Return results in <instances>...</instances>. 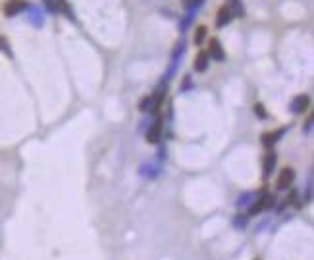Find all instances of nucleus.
Here are the masks:
<instances>
[{"instance_id":"14","label":"nucleus","mask_w":314,"mask_h":260,"mask_svg":"<svg viewBox=\"0 0 314 260\" xmlns=\"http://www.w3.org/2000/svg\"><path fill=\"white\" fill-rule=\"evenodd\" d=\"M43 2H45V6H47V8H49V10H51V12H58V6H56V0H43Z\"/></svg>"},{"instance_id":"6","label":"nucleus","mask_w":314,"mask_h":260,"mask_svg":"<svg viewBox=\"0 0 314 260\" xmlns=\"http://www.w3.org/2000/svg\"><path fill=\"white\" fill-rule=\"evenodd\" d=\"M285 133V129H279V131H274V133H264L262 135V143H264V147H274L276 143H278V139L281 137Z\"/></svg>"},{"instance_id":"7","label":"nucleus","mask_w":314,"mask_h":260,"mask_svg":"<svg viewBox=\"0 0 314 260\" xmlns=\"http://www.w3.org/2000/svg\"><path fill=\"white\" fill-rule=\"evenodd\" d=\"M160 133H162V121H160V120H157V121L151 125L149 133H147L149 143H158V141H160Z\"/></svg>"},{"instance_id":"15","label":"nucleus","mask_w":314,"mask_h":260,"mask_svg":"<svg viewBox=\"0 0 314 260\" xmlns=\"http://www.w3.org/2000/svg\"><path fill=\"white\" fill-rule=\"evenodd\" d=\"M0 49H2V51H6V52H8V43H6L4 39H0Z\"/></svg>"},{"instance_id":"9","label":"nucleus","mask_w":314,"mask_h":260,"mask_svg":"<svg viewBox=\"0 0 314 260\" xmlns=\"http://www.w3.org/2000/svg\"><path fill=\"white\" fill-rule=\"evenodd\" d=\"M227 10L231 12V16L233 17H243V14H245V8H243V4L239 2V0H227Z\"/></svg>"},{"instance_id":"3","label":"nucleus","mask_w":314,"mask_h":260,"mask_svg":"<svg viewBox=\"0 0 314 260\" xmlns=\"http://www.w3.org/2000/svg\"><path fill=\"white\" fill-rule=\"evenodd\" d=\"M276 164H278V156H276V153H268V155L264 156V177H270V175H272Z\"/></svg>"},{"instance_id":"13","label":"nucleus","mask_w":314,"mask_h":260,"mask_svg":"<svg viewBox=\"0 0 314 260\" xmlns=\"http://www.w3.org/2000/svg\"><path fill=\"white\" fill-rule=\"evenodd\" d=\"M255 114H257L261 120H266V116H268V114L264 112V106H262V104H255Z\"/></svg>"},{"instance_id":"12","label":"nucleus","mask_w":314,"mask_h":260,"mask_svg":"<svg viewBox=\"0 0 314 260\" xmlns=\"http://www.w3.org/2000/svg\"><path fill=\"white\" fill-rule=\"evenodd\" d=\"M205 37H207V27H205V25L197 27V33H195V45H203Z\"/></svg>"},{"instance_id":"2","label":"nucleus","mask_w":314,"mask_h":260,"mask_svg":"<svg viewBox=\"0 0 314 260\" xmlns=\"http://www.w3.org/2000/svg\"><path fill=\"white\" fill-rule=\"evenodd\" d=\"M23 10H27V2L25 0H10L4 6V16L6 17H14V16L21 14Z\"/></svg>"},{"instance_id":"10","label":"nucleus","mask_w":314,"mask_h":260,"mask_svg":"<svg viewBox=\"0 0 314 260\" xmlns=\"http://www.w3.org/2000/svg\"><path fill=\"white\" fill-rule=\"evenodd\" d=\"M209 68V54L207 52H199L195 58V69L197 71H207Z\"/></svg>"},{"instance_id":"11","label":"nucleus","mask_w":314,"mask_h":260,"mask_svg":"<svg viewBox=\"0 0 314 260\" xmlns=\"http://www.w3.org/2000/svg\"><path fill=\"white\" fill-rule=\"evenodd\" d=\"M56 6H58V10H62L64 14H68V17H70V19H75V16L71 14V10H70V6H68V2H66V0H56Z\"/></svg>"},{"instance_id":"5","label":"nucleus","mask_w":314,"mask_h":260,"mask_svg":"<svg viewBox=\"0 0 314 260\" xmlns=\"http://www.w3.org/2000/svg\"><path fill=\"white\" fill-rule=\"evenodd\" d=\"M307 106H309V97H307V95H299V97H295V99H293V103H291V110H293L295 114H301V112H305V110H307Z\"/></svg>"},{"instance_id":"1","label":"nucleus","mask_w":314,"mask_h":260,"mask_svg":"<svg viewBox=\"0 0 314 260\" xmlns=\"http://www.w3.org/2000/svg\"><path fill=\"white\" fill-rule=\"evenodd\" d=\"M293 181H295V172L291 168H283L279 172V177H278V189L285 191V189H289L293 185Z\"/></svg>"},{"instance_id":"8","label":"nucleus","mask_w":314,"mask_h":260,"mask_svg":"<svg viewBox=\"0 0 314 260\" xmlns=\"http://www.w3.org/2000/svg\"><path fill=\"white\" fill-rule=\"evenodd\" d=\"M231 12L227 10V6H224V8H220L218 10V19H216V25L218 27H224V25H227L229 21H231Z\"/></svg>"},{"instance_id":"4","label":"nucleus","mask_w":314,"mask_h":260,"mask_svg":"<svg viewBox=\"0 0 314 260\" xmlns=\"http://www.w3.org/2000/svg\"><path fill=\"white\" fill-rule=\"evenodd\" d=\"M209 54L212 56V60H218V62H222L224 58H226V54H224V49H222V45H220V41L218 39H212L210 41V51Z\"/></svg>"}]
</instances>
